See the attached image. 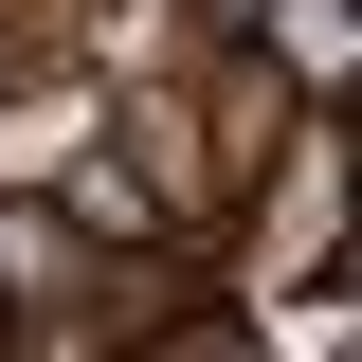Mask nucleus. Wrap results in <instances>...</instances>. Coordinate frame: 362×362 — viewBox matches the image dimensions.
Wrapping results in <instances>:
<instances>
[{
	"mask_svg": "<svg viewBox=\"0 0 362 362\" xmlns=\"http://www.w3.org/2000/svg\"><path fill=\"white\" fill-rule=\"evenodd\" d=\"M254 54L290 73V109H344V90H362V0H272Z\"/></svg>",
	"mask_w": 362,
	"mask_h": 362,
	"instance_id": "1",
	"label": "nucleus"
},
{
	"mask_svg": "<svg viewBox=\"0 0 362 362\" xmlns=\"http://www.w3.org/2000/svg\"><path fill=\"white\" fill-rule=\"evenodd\" d=\"M326 145H344V181H362V90H344V109H326Z\"/></svg>",
	"mask_w": 362,
	"mask_h": 362,
	"instance_id": "2",
	"label": "nucleus"
}]
</instances>
